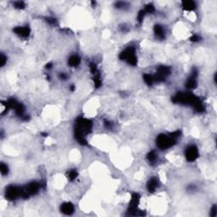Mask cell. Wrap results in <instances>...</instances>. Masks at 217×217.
Instances as JSON below:
<instances>
[{
    "label": "cell",
    "instance_id": "obj_2",
    "mask_svg": "<svg viewBox=\"0 0 217 217\" xmlns=\"http://www.w3.org/2000/svg\"><path fill=\"white\" fill-rule=\"evenodd\" d=\"M197 155H198V150L193 146L189 147L187 149V151H186V157H187L188 160H191V161L194 160L197 158Z\"/></svg>",
    "mask_w": 217,
    "mask_h": 217
},
{
    "label": "cell",
    "instance_id": "obj_3",
    "mask_svg": "<svg viewBox=\"0 0 217 217\" xmlns=\"http://www.w3.org/2000/svg\"><path fill=\"white\" fill-rule=\"evenodd\" d=\"M61 211L64 213V214H66V215H71L72 214L73 211H74V206L70 203H66L64 205H62L61 206Z\"/></svg>",
    "mask_w": 217,
    "mask_h": 217
},
{
    "label": "cell",
    "instance_id": "obj_6",
    "mask_svg": "<svg viewBox=\"0 0 217 217\" xmlns=\"http://www.w3.org/2000/svg\"><path fill=\"white\" fill-rule=\"evenodd\" d=\"M7 172H8V167H7V165L2 164L1 165V173L3 175H4V174H6Z\"/></svg>",
    "mask_w": 217,
    "mask_h": 217
},
{
    "label": "cell",
    "instance_id": "obj_5",
    "mask_svg": "<svg viewBox=\"0 0 217 217\" xmlns=\"http://www.w3.org/2000/svg\"><path fill=\"white\" fill-rule=\"evenodd\" d=\"M157 186H158V183H157L156 179H154V178L151 179L150 181H149V183H148V188H149V191H150V192L154 191V189L156 188Z\"/></svg>",
    "mask_w": 217,
    "mask_h": 217
},
{
    "label": "cell",
    "instance_id": "obj_4",
    "mask_svg": "<svg viewBox=\"0 0 217 217\" xmlns=\"http://www.w3.org/2000/svg\"><path fill=\"white\" fill-rule=\"evenodd\" d=\"M79 63H80V59L76 55H73L69 60V65L71 66H78Z\"/></svg>",
    "mask_w": 217,
    "mask_h": 217
},
{
    "label": "cell",
    "instance_id": "obj_1",
    "mask_svg": "<svg viewBox=\"0 0 217 217\" xmlns=\"http://www.w3.org/2000/svg\"><path fill=\"white\" fill-rule=\"evenodd\" d=\"M173 143V140L171 137H165V136H160L158 138V145L161 149H166L171 146Z\"/></svg>",
    "mask_w": 217,
    "mask_h": 217
}]
</instances>
